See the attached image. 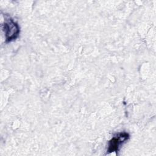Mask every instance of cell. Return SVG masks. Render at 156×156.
Returning a JSON list of instances; mask_svg holds the SVG:
<instances>
[{
    "label": "cell",
    "instance_id": "6da1fadb",
    "mask_svg": "<svg viewBox=\"0 0 156 156\" xmlns=\"http://www.w3.org/2000/svg\"><path fill=\"white\" fill-rule=\"evenodd\" d=\"M2 26L5 35V43L13 41L18 37L20 32V26L10 16L6 15Z\"/></svg>",
    "mask_w": 156,
    "mask_h": 156
},
{
    "label": "cell",
    "instance_id": "7a4b0ae2",
    "mask_svg": "<svg viewBox=\"0 0 156 156\" xmlns=\"http://www.w3.org/2000/svg\"><path fill=\"white\" fill-rule=\"evenodd\" d=\"M130 135L126 132H120L115 133L108 142L107 154L119 151L122 146L128 141Z\"/></svg>",
    "mask_w": 156,
    "mask_h": 156
}]
</instances>
